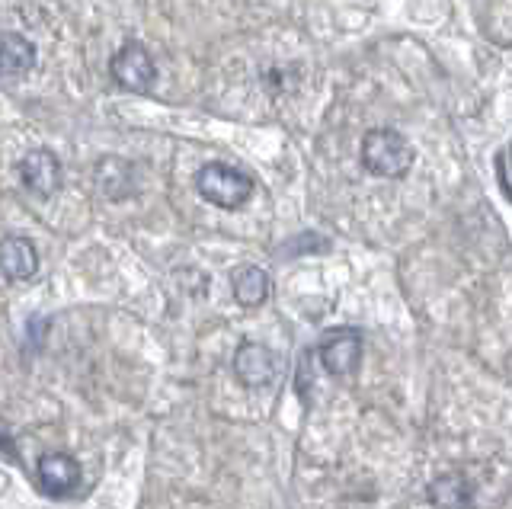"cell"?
<instances>
[{"mask_svg": "<svg viewBox=\"0 0 512 509\" xmlns=\"http://www.w3.org/2000/svg\"><path fill=\"white\" fill-rule=\"evenodd\" d=\"M410 141L394 129H372L362 138V167L375 177L397 180L413 167Z\"/></svg>", "mask_w": 512, "mask_h": 509, "instance_id": "cell-1", "label": "cell"}, {"mask_svg": "<svg viewBox=\"0 0 512 509\" xmlns=\"http://www.w3.org/2000/svg\"><path fill=\"white\" fill-rule=\"evenodd\" d=\"M196 189L205 202L218 205V209H240L250 196H253V180L247 173H240L234 167H224V164H205L196 173Z\"/></svg>", "mask_w": 512, "mask_h": 509, "instance_id": "cell-2", "label": "cell"}, {"mask_svg": "<svg viewBox=\"0 0 512 509\" xmlns=\"http://www.w3.org/2000/svg\"><path fill=\"white\" fill-rule=\"evenodd\" d=\"M109 74H112V81H116L119 87L132 90V93H148L151 84L157 81L154 58L141 42H125L122 49L112 55Z\"/></svg>", "mask_w": 512, "mask_h": 509, "instance_id": "cell-3", "label": "cell"}, {"mask_svg": "<svg viewBox=\"0 0 512 509\" xmlns=\"http://www.w3.org/2000/svg\"><path fill=\"white\" fill-rule=\"evenodd\" d=\"M317 353H320V365H324L330 375H336V378L356 375L359 362H362V333L352 327L330 330L327 337L320 340Z\"/></svg>", "mask_w": 512, "mask_h": 509, "instance_id": "cell-4", "label": "cell"}, {"mask_svg": "<svg viewBox=\"0 0 512 509\" xmlns=\"http://www.w3.org/2000/svg\"><path fill=\"white\" fill-rule=\"evenodd\" d=\"M276 369L279 362L272 356V349L263 343H244L234 353V375L247 388H266L276 378Z\"/></svg>", "mask_w": 512, "mask_h": 509, "instance_id": "cell-5", "label": "cell"}, {"mask_svg": "<svg viewBox=\"0 0 512 509\" xmlns=\"http://www.w3.org/2000/svg\"><path fill=\"white\" fill-rule=\"evenodd\" d=\"M20 177L26 183L29 193H36V196H52L61 189V180H64V170H61V161L52 154V151H45V148H36V151H29L23 157V164H20Z\"/></svg>", "mask_w": 512, "mask_h": 509, "instance_id": "cell-6", "label": "cell"}, {"mask_svg": "<svg viewBox=\"0 0 512 509\" xmlns=\"http://www.w3.org/2000/svg\"><path fill=\"white\" fill-rule=\"evenodd\" d=\"M39 484L52 497H71L80 484V465L77 458L64 452H48L39 458Z\"/></svg>", "mask_w": 512, "mask_h": 509, "instance_id": "cell-7", "label": "cell"}, {"mask_svg": "<svg viewBox=\"0 0 512 509\" xmlns=\"http://www.w3.org/2000/svg\"><path fill=\"white\" fill-rule=\"evenodd\" d=\"M0 266H4L10 282L32 279L39 269V253H36V247H32V241H26V237L10 234L4 241V247H0Z\"/></svg>", "mask_w": 512, "mask_h": 509, "instance_id": "cell-8", "label": "cell"}, {"mask_svg": "<svg viewBox=\"0 0 512 509\" xmlns=\"http://www.w3.org/2000/svg\"><path fill=\"white\" fill-rule=\"evenodd\" d=\"M429 503L439 509H471L474 506V484L464 474H445L429 484Z\"/></svg>", "mask_w": 512, "mask_h": 509, "instance_id": "cell-9", "label": "cell"}, {"mask_svg": "<svg viewBox=\"0 0 512 509\" xmlns=\"http://www.w3.org/2000/svg\"><path fill=\"white\" fill-rule=\"evenodd\" d=\"M32 65H36V45H32L20 33H7L4 36V49H0V68H4L7 81L26 77L32 71Z\"/></svg>", "mask_w": 512, "mask_h": 509, "instance_id": "cell-10", "label": "cell"}, {"mask_svg": "<svg viewBox=\"0 0 512 509\" xmlns=\"http://www.w3.org/2000/svg\"><path fill=\"white\" fill-rule=\"evenodd\" d=\"M234 298L244 308H256L269 298V276L260 266H244L234 273Z\"/></svg>", "mask_w": 512, "mask_h": 509, "instance_id": "cell-11", "label": "cell"}]
</instances>
